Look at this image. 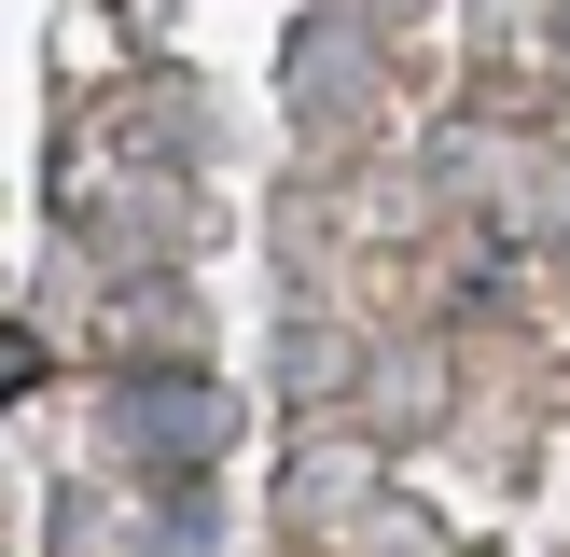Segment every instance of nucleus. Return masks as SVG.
Instances as JSON below:
<instances>
[{
    "label": "nucleus",
    "mask_w": 570,
    "mask_h": 557,
    "mask_svg": "<svg viewBox=\"0 0 570 557\" xmlns=\"http://www.w3.org/2000/svg\"><path fill=\"white\" fill-rule=\"evenodd\" d=\"M223 418H237V404H223V390H195V377H139V390H126V432L167 446V460H209Z\"/></svg>",
    "instance_id": "nucleus-1"
},
{
    "label": "nucleus",
    "mask_w": 570,
    "mask_h": 557,
    "mask_svg": "<svg viewBox=\"0 0 570 557\" xmlns=\"http://www.w3.org/2000/svg\"><path fill=\"white\" fill-rule=\"evenodd\" d=\"M28 362H42V349H28V334H0V404L28 390Z\"/></svg>",
    "instance_id": "nucleus-2"
}]
</instances>
